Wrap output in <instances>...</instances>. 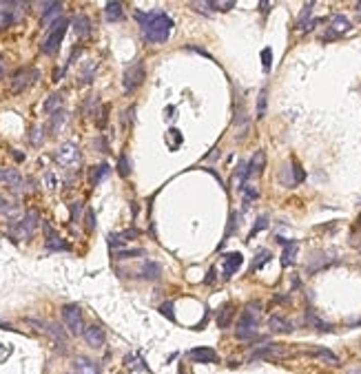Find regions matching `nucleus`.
<instances>
[{
    "instance_id": "obj_40",
    "label": "nucleus",
    "mask_w": 361,
    "mask_h": 374,
    "mask_svg": "<svg viewBox=\"0 0 361 374\" xmlns=\"http://www.w3.org/2000/svg\"><path fill=\"white\" fill-rule=\"evenodd\" d=\"M142 255V250H124V252H118V259H126V257H138Z\"/></svg>"
},
{
    "instance_id": "obj_20",
    "label": "nucleus",
    "mask_w": 361,
    "mask_h": 374,
    "mask_svg": "<svg viewBox=\"0 0 361 374\" xmlns=\"http://www.w3.org/2000/svg\"><path fill=\"white\" fill-rule=\"evenodd\" d=\"M297 242H284V252H282V266H290L295 262V255H297Z\"/></svg>"
},
{
    "instance_id": "obj_38",
    "label": "nucleus",
    "mask_w": 361,
    "mask_h": 374,
    "mask_svg": "<svg viewBox=\"0 0 361 374\" xmlns=\"http://www.w3.org/2000/svg\"><path fill=\"white\" fill-rule=\"evenodd\" d=\"M292 171H295V184H299V182H302V179L306 177L304 171H302V166H299L297 162H292Z\"/></svg>"
},
{
    "instance_id": "obj_2",
    "label": "nucleus",
    "mask_w": 361,
    "mask_h": 374,
    "mask_svg": "<svg viewBox=\"0 0 361 374\" xmlns=\"http://www.w3.org/2000/svg\"><path fill=\"white\" fill-rule=\"evenodd\" d=\"M259 312H262V303H259V301H251L249 306H246L244 315H242V319H239V323H237V339L246 341V339H253L257 335Z\"/></svg>"
},
{
    "instance_id": "obj_15",
    "label": "nucleus",
    "mask_w": 361,
    "mask_h": 374,
    "mask_svg": "<svg viewBox=\"0 0 361 374\" xmlns=\"http://www.w3.org/2000/svg\"><path fill=\"white\" fill-rule=\"evenodd\" d=\"M0 182L9 184L13 189H20V186H22V177H20V173L13 171V169H0Z\"/></svg>"
},
{
    "instance_id": "obj_42",
    "label": "nucleus",
    "mask_w": 361,
    "mask_h": 374,
    "mask_svg": "<svg viewBox=\"0 0 361 374\" xmlns=\"http://www.w3.org/2000/svg\"><path fill=\"white\" fill-rule=\"evenodd\" d=\"M80 213H82V204H73L71 206V219H78Z\"/></svg>"
},
{
    "instance_id": "obj_44",
    "label": "nucleus",
    "mask_w": 361,
    "mask_h": 374,
    "mask_svg": "<svg viewBox=\"0 0 361 374\" xmlns=\"http://www.w3.org/2000/svg\"><path fill=\"white\" fill-rule=\"evenodd\" d=\"M162 312H164L166 317L173 319V306H171V303H164V306H162Z\"/></svg>"
},
{
    "instance_id": "obj_19",
    "label": "nucleus",
    "mask_w": 361,
    "mask_h": 374,
    "mask_svg": "<svg viewBox=\"0 0 361 374\" xmlns=\"http://www.w3.org/2000/svg\"><path fill=\"white\" fill-rule=\"evenodd\" d=\"M264 164H266V155L264 151H257L253 159L249 162V175H259V173L264 171Z\"/></svg>"
},
{
    "instance_id": "obj_43",
    "label": "nucleus",
    "mask_w": 361,
    "mask_h": 374,
    "mask_svg": "<svg viewBox=\"0 0 361 374\" xmlns=\"http://www.w3.org/2000/svg\"><path fill=\"white\" fill-rule=\"evenodd\" d=\"M244 197L249 199V202L251 199H257V191L255 189H244Z\"/></svg>"
},
{
    "instance_id": "obj_7",
    "label": "nucleus",
    "mask_w": 361,
    "mask_h": 374,
    "mask_svg": "<svg viewBox=\"0 0 361 374\" xmlns=\"http://www.w3.org/2000/svg\"><path fill=\"white\" fill-rule=\"evenodd\" d=\"M56 159L62 166H73L80 162V149L73 142H64L56 153Z\"/></svg>"
},
{
    "instance_id": "obj_27",
    "label": "nucleus",
    "mask_w": 361,
    "mask_h": 374,
    "mask_svg": "<svg viewBox=\"0 0 361 374\" xmlns=\"http://www.w3.org/2000/svg\"><path fill=\"white\" fill-rule=\"evenodd\" d=\"M13 22V11L11 9H0V31L9 29Z\"/></svg>"
},
{
    "instance_id": "obj_33",
    "label": "nucleus",
    "mask_w": 361,
    "mask_h": 374,
    "mask_svg": "<svg viewBox=\"0 0 361 374\" xmlns=\"http://www.w3.org/2000/svg\"><path fill=\"white\" fill-rule=\"evenodd\" d=\"M266 259H270V252H268V250H262V252H259V255L255 257V264H253V270H257L259 266H264V262H266Z\"/></svg>"
},
{
    "instance_id": "obj_1",
    "label": "nucleus",
    "mask_w": 361,
    "mask_h": 374,
    "mask_svg": "<svg viewBox=\"0 0 361 374\" xmlns=\"http://www.w3.org/2000/svg\"><path fill=\"white\" fill-rule=\"evenodd\" d=\"M136 18L138 22L142 25V31H144V38L149 42H166L173 31V20L169 13L164 11H136Z\"/></svg>"
},
{
    "instance_id": "obj_10",
    "label": "nucleus",
    "mask_w": 361,
    "mask_h": 374,
    "mask_svg": "<svg viewBox=\"0 0 361 374\" xmlns=\"http://www.w3.org/2000/svg\"><path fill=\"white\" fill-rule=\"evenodd\" d=\"M42 228H44V237H47V248L49 250H69V244H66L64 239H60L49 224H42Z\"/></svg>"
},
{
    "instance_id": "obj_13",
    "label": "nucleus",
    "mask_w": 361,
    "mask_h": 374,
    "mask_svg": "<svg viewBox=\"0 0 361 374\" xmlns=\"http://www.w3.org/2000/svg\"><path fill=\"white\" fill-rule=\"evenodd\" d=\"M84 339L91 348H102L104 345V330L98 328V325H91V328L84 330Z\"/></svg>"
},
{
    "instance_id": "obj_31",
    "label": "nucleus",
    "mask_w": 361,
    "mask_h": 374,
    "mask_svg": "<svg viewBox=\"0 0 361 374\" xmlns=\"http://www.w3.org/2000/svg\"><path fill=\"white\" fill-rule=\"evenodd\" d=\"M126 365H131L129 370H144V363L140 361L136 355H129V357H126Z\"/></svg>"
},
{
    "instance_id": "obj_26",
    "label": "nucleus",
    "mask_w": 361,
    "mask_h": 374,
    "mask_svg": "<svg viewBox=\"0 0 361 374\" xmlns=\"http://www.w3.org/2000/svg\"><path fill=\"white\" fill-rule=\"evenodd\" d=\"M310 355L312 357H319V359H324V361H328V363H332V365H337L339 363V359L332 355L330 350H324V348H315V350H310Z\"/></svg>"
},
{
    "instance_id": "obj_39",
    "label": "nucleus",
    "mask_w": 361,
    "mask_h": 374,
    "mask_svg": "<svg viewBox=\"0 0 361 374\" xmlns=\"http://www.w3.org/2000/svg\"><path fill=\"white\" fill-rule=\"evenodd\" d=\"M191 7H193V9H197V11H204V13H209L213 9L211 3H193Z\"/></svg>"
},
{
    "instance_id": "obj_45",
    "label": "nucleus",
    "mask_w": 361,
    "mask_h": 374,
    "mask_svg": "<svg viewBox=\"0 0 361 374\" xmlns=\"http://www.w3.org/2000/svg\"><path fill=\"white\" fill-rule=\"evenodd\" d=\"M5 208H9V204H7V199L0 195V211H5Z\"/></svg>"
},
{
    "instance_id": "obj_9",
    "label": "nucleus",
    "mask_w": 361,
    "mask_h": 374,
    "mask_svg": "<svg viewBox=\"0 0 361 374\" xmlns=\"http://www.w3.org/2000/svg\"><path fill=\"white\" fill-rule=\"evenodd\" d=\"M36 226H38V213H29V215H25L16 226H13V230H16L20 237H31V232L36 230Z\"/></svg>"
},
{
    "instance_id": "obj_8",
    "label": "nucleus",
    "mask_w": 361,
    "mask_h": 374,
    "mask_svg": "<svg viewBox=\"0 0 361 374\" xmlns=\"http://www.w3.org/2000/svg\"><path fill=\"white\" fill-rule=\"evenodd\" d=\"M350 20L346 18V16H342V13H337V16H332V20H330V27H328V36L326 38H339V36H346V33L350 31Z\"/></svg>"
},
{
    "instance_id": "obj_29",
    "label": "nucleus",
    "mask_w": 361,
    "mask_h": 374,
    "mask_svg": "<svg viewBox=\"0 0 361 374\" xmlns=\"http://www.w3.org/2000/svg\"><path fill=\"white\" fill-rule=\"evenodd\" d=\"M118 173L122 177H129L131 175V164H129V157H126V155H120V159H118Z\"/></svg>"
},
{
    "instance_id": "obj_46",
    "label": "nucleus",
    "mask_w": 361,
    "mask_h": 374,
    "mask_svg": "<svg viewBox=\"0 0 361 374\" xmlns=\"http://www.w3.org/2000/svg\"><path fill=\"white\" fill-rule=\"evenodd\" d=\"M13 157H16L18 162H22V159H25V155H22V153H20V151H16V153H13Z\"/></svg>"
},
{
    "instance_id": "obj_36",
    "label": "nucleus",
    "mask_w": 361,
    "mask_h": 374,
    "mask_svg": "<svg viewBox=\"0 0 361 374\" xmlns=\"http://www.w3.org/2000/svg\"><path fill=\"white\" fill-rule=\"evenodd\" d=\"M264 113H266V91L259 93V102H257V115L262 118Z\"/></svg>"
},
{
    "instance_id": "obj_37",
    "label": "nucleus",
    "mask_w": 361,
    "mask_h": 374,
    "mask_svg": "<svg viewBox=\"0 0 361 374\" xmlns=\"http://www.w3.org/2000/svg\"><path fill=\"white\" fill-rule=\"evenodd\" d=\"M31 144H33V146H40V144H42V131H40L38 126L31 131Z\"/></svg>"
},
{
    "instance_id": "obj_47",
    "label": "nucleus",
    "mask_w": 361,
    "mask_h": 374,
    "mask_svg": "<svg viewBox=\"0 0 361 374\" xmlns=\"http://www.w3.org/2000/svg\"><path fill=\"white\" fill-rule=\"evenodd\" d=\"M357 11H359V18H361V3L357 5Z\"/></svg>"
},
{
    "instance_id": "obj_3",
    "label": "nucleus",
    "mask_w": 361,
    "mask_h": 374,
    "mask_svg": "<svg viewBox=\"0 0 361 374\" xmlns=\"http://www.w3.org/2000/svg\"><path fill=\"white\" fill-rule=\"evenodd\" d=\"M64 31H66V20H64V18H60L58 22L51 27L49 36H47V38H44V42H42V53H44V56H56L58 49H60V44H62Z\"/></svg>"
},
{
    "instance_id": "obj_11",
    "label": "nucleus",
    "mask_w": 361,
    "mask_h": 374,
    "mask_svg": "<svg viewBox=\"0 0 361 374\" xmlns=\"http://www.w3.org/2000/svg\"><path fill=\"white\" fill-rule=\"evenodd\" d=\"M242 262H244L242 252H231V255H226V259H224V279L235 275L237 268L242 266Z\"/></svg>"
},
{
    "instance_id": "obj_23",
    "label": "nucleus",
    "mask_w": 361,
    "mask_h": 374,
    "mask_svg": "<svg viewBox=\"0 0 361 374\" xmlns=\"http://www.w3.org/2000/svg\"><path fill=\"white\" fill-rule=\"evenodd\" d=\"M268 325H270V330L273 332H290L292 330V325L288 323V321H284L282 317H270V321H268Z\"/></svg>"
},
{
    "instance_id": "obj_49",
    "label": "nucleus",
    "mask_w": 361,
    "mask_h": 374,
    "mask_svg": "<svg viewBox=\"0 0 361 374\" xmlns=\"http://www.w3.org/2000/svg\"><path fill=\"white\" fill-rule=\"evenodd\" d=\"M352 374H361V372H352Z\"/></svg>"
},
{
    "instance_id": "obj_35",
    "label": "nucleus",
    "mask_w": 361,
    "mask_h": 374,
    "mask_svg": "<svg viewBox=\"0 0 361 374\" xmlns=\"http://www.w3.org/2000/svg\"><path fill=\"white\" fill-rule=\"evenodd\" d=\"M266 226H268V217H266V215H262V217H259V219H257V222H255V228H253V232H251V235H255V232H259V230H264V228H266Z\"/></svg>"
},
{
    "instance_id": "obj_32",
    "label": "nucleus",
    "mask_w": 361,
    "mask_h": 374,
    "mask_svg": "<svg viewBox=\"0 0 361 374\" xmlns=\"http://www.w3.org/2000/svg\"><path fill=\"white\" fill-rule=\"evenodd\" d=\"M211 7H213V9H217V11H229V9L235 7V3H233V0H226V3H217V0H213Z\"/></svg>"
},
{
    "instance_id": "obj_28",
    "label": "nucleus",
    "mask_w": 361,
    "mask_h": 374,
    "mask_svg": "<svg viewBox=\"0 0 361 374\" xmlns=\"http://www.w3.org/2000/svg\"><path fill=\"white\" fill-rule=\"evenodd\" d=\"M66 124V113H62V111H58L56 115H53V120H51V133H58L62 126Z\"/></svg>"
},
{
    "instance_id": "obj_17",
    "label": "nucleus",
    "mask_w": 361,
    "mask_h": 374,
    "mask_svg": "<svg viewBox=\"0 0 361 374\" xmlns=\"http://www.w3.org/2000/svg\"><path fill=\"white\" fill-rule=\"evenodd\" d=\"M71 27H73V33H76V36H89V31H91V22L86 16H76Z\"/></svg>"
},
{
    "instance_id": "obj_6",
    "label": "nucleus",
    "mask_w": 361,
    "mask_h": 374,
    "mask_svg": "<svg viewBox=\"0 0 361 374\" xmlns=\"http://www.w3.org/2000/svg\"><path fill=\"white\" fill-rule=\"evenodd\" d=\"M144 64L142 62H136V64H131L129 69L124 71V78H122V84H124V91L126 93H131V91H136L140 84L144 82Z\"/></svg>"
},
{
    "instance_id": "obj_34",
    "label": "nucleus",
    "mask_w": 361,
    "mask_h": 374,
    "mask_svg": "<svg viewBox=\"0 0 361 374\" xmlns=\"http://www.w3.org/2000/svg\"><path fill=\"white\" fill-rule=\"evenodd\" d=\"M308 319H310V323H312V325H315V328H317V330H330V328H332V325H330V323H324V321H322V319H319V317H315V315H310Z\"/></svg>"
},
{
    "instance_id": "obj_24",
    "label": "nucleus",
    "mask_w": 361,
    "mask_h": 374,
    "mask_svg": "<svg viewBox=\"0 0 361 374\" xmlns=\"http://www.w3.org/2000/svg\"><path fill=\"white\" fill-rule=\"evenodd\" d=\"M106 175H109V166H106V164L93 166V169H91V184H100Z\"/></svg>"
},
{
    "instance_id": "obj_5",
    "label": "nucleus",
    "mask_w": 361,
    "mask_h": 374,
    "mask_svg": "<svg viewBox=\"0 0 361 374\" xmlns=\"http://www.w3.org/2000/svg\"><path fill=\"white\" fill-rule=\"evenodd\" d=\"M36 80H38V71L36 69H29V66H25V69H20V71L13 73L9 89H11V93H20V91H25L29 84L36 82Z\"/></svg>"
},
{
    "instance_id": "obj_12",
    "label": "nucleus",
    "mask_w": 361,
    "mask_h": 374,
    "mask_svg": "<svg viewBox=\"0 0 361 374\" xmlns=\"http://www.w3.org/2000/svg\"><path fill=\"white\" fill-rule=\"evenodd\" d=\"M189 359L193 361H199V363H215L217 361V355L213 348H195L189 352Z\"/></svg>"
},
{
    "instance_id": "obj_48",
    "label": "nucleus",
    "mask_w": 361,
    "mask_h": 374,
    "mask_svg": "<svg viewBox=\"0 0 361 374\" xmlns=\"http://www.w3.org/2000/svg\"><path fill=\"white\" fill-rule=\"evenodd\" d=\"M3 71H5V66H3V64H0V76H3Z\"/></svg>"
},
{
    "instance_id": "obj_14",
    "label": "nucleus",
    "mask_w": 361,
    "mask_h": 374,
    "mask_svg": "<svg viewBox=\"0 0 361 374\" xmlns=\"http://www.w3.org/2000/svg\"><path fill=\"white\" fill-rule=\"evenodd\" d=\"M73 370L78 374H100L98 363H93L91 359H86V357H78L76 361H73Z\"/></svg>"
},
{
    "instance_id": "obj_41",
    "label": "nucleus",
    "mask_w": 361,
    "mask_h": 374,
    "mask_svg": "<svg viewBox=\"0 0 361 374\" xmlns=\"http://www.w3.org/2000/svg\"><path fill=\"white\" fill-rule=\"evenodd\" d=\"M86 224H89V226H86L89 230L96 228V217H93V211H86Z\"/></svg>"
},
{
    "instance_id": "obj_25",
    "label": "nucleus",
    "mask_w": 361,
    "mask_h": 374,
    "mask_svg": "<svg viewBox=\"0 0 361 374\" xmlns=\"http://www.w3.org/2000/svg\"><path fill=\"white\" fill-rule=\"evenodd\" d=\"M231 317H233V306L231 303H226L222 310H219V317H217V323H219V328H229V323H231Z\"/></svg>"
},
{
    "instance_id": "obj_21",
    "label": "nucleus",
    "mask_w": 361,
    "mask_h": 374,
    "mask_svg": "<svg viewBox=\"0 0 361 374\" xmlns=\"http://www.w3.org/2000/svg\"><path fill=\"white\" fill-rule=\"evenodd\" d=\"M62 11V5L60 3H44L42 5V22H49L53 16H58V13Z\"/></svg>"
},
{
    "instance_id": "obj_16",
    "label": "nucleus",
    "mask_w": 361,
    "mask_h": 374,
    "mask_svg": "<svg viewBox=\"0 0 361 374\" xmlns=\"http://www.w3.org/2000/svg\"><path fill=\"white\" fill-rule=\"evenodd\" d=\"M160 275H162V268H160L157 262H144L142 270H140V277L149 279V282H155V279H160Z\"/></svg>"
},
{
    "instance_id": "obj_22",
    "label": "nucleus",
    "mask_w": 361,
    "mask_h": 374,
    "mask_svg": "<svg viewBox=\"0 0 361 374\" xmlns=\"http://www.w3.org/2000/svg\"><path fill=\"white\" fill-rule=\"evenodd\" d=\"M62 93H53V96H49L47 98V102H44V111L47 113H56V111H60V106H62Z\"/></svg>"
},
{
    "instance_id": "obj_4",
    "label": "nucleus",
    "mask_w": 361,
    "mask_h": 374,
    "mask_svg": "<svg viewBox=\"0 0 361 374\" xmlns=\"http://www.w3.org/2000/svg\"><path fill=\"white\" fill-rule=\"evenodd\" d=\"M62 319H64V325L66 330L71 332L73 337H80L84 335V323H82V312L76 303H66L62 308Z\"/></svg>"
},
{
    "instance_id": "obj_30",
    "label": "nucleus",
    "mask_w": 361,
    "mask_h": 374,
    "mask_svg": "<svg viewBox=\"0 0 361 374\" xmlns=\"http://www.w3.org/2000/svg\"><path fill=\"white\" fill-rule=\"evenodd\" d=\"M262 64H264V71L268 73L270 71V64H273V51L270 49H264L262 51Z\"/></svg>"
},
{
    "instance_id": "obj_18",
    "label": "nucleus",
    "mask_w": 361,
    "mask_h": 374,
    "mask_svg": "<svg viewBox=\"0 0 361 374\" xmlns=\"http://www.w3.org/2000/svg\"><path fill=\"white\" fill-rule=\"evenodd\" d=\"M104 13H106V20H109V22H120V20H124V11H122V5L120 3H109L104 7Z\"/></svg>"
}]
</instances>
